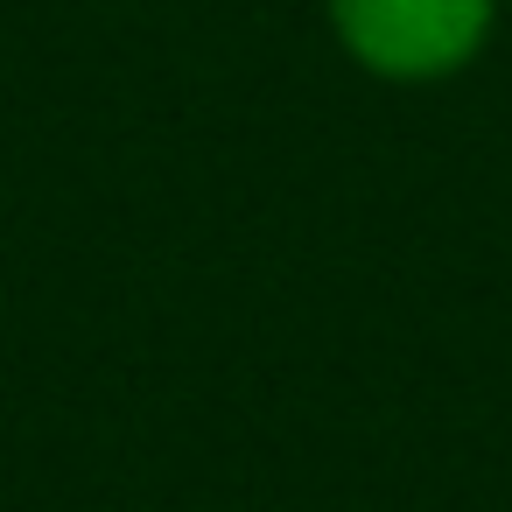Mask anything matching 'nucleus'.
<instances>
[{
	"mask_svg": "<svg viewBox=\"0 0 512 512\" xmlns=\"http://www.w3.org/2000/svg\"><path fill=\"white\" fill-rule=\"evenodd\" d=\"M330 15L372 71L435 78L484 43L491 0H330Z\"/></svg>",
	"mask_w": 512,
	"mask_h": 512,
	"instance_id": "f257e3e1",
	"label": "nucleus"
}]
</instances>
